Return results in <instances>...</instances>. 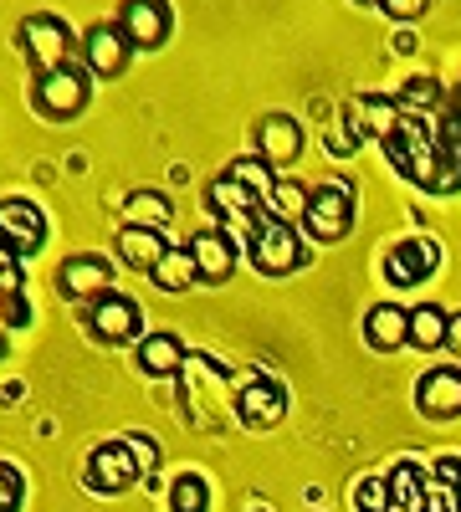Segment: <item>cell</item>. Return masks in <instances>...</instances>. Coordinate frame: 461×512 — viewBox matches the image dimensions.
Segmentation results:
<instances>
[{
	"instance_id": "obj_1",
	"label": "cell",
	"mask_w": 461,
	"mask_h": 512,
	"mask_svg": "<svg viewBox=\"0 0 461 512\" xmlns=\"http://www.w3.org/2000/svg\"><path fill=\"white\" fill-rule=\"evenodd\" d=\"M246 251H251V267L267 272V277H287L308 262V241L298 226L287 221H272V216H257L251 221V236H246Z\"/></svg>"
},
{
	"instance_id": "obj_2",
	"label": "cell",
	"mask_w": 461,
	"mask_h": 512,
	"mask_svg": "<svg viewBox=\"0 0 461 512\" xmlns=\"http://www.w3.org/2000/svg\"><path fill=\"white\" fill-rule=\"evenodd\" d=\"M354 226V185L344 175H328L323 185H313L308 195V210H303V236L318 241V246H333L344 241Z\"/></svg>"
},
{
	"instance_id": "obj_3",
	"label": "cell",
	"mask_w": 461,
	"mask_h": 512,
	"mask_svg": "<svg viewBox=\"0 0 461 512\" xmlns=\"http://www.w3.org/2000/svg\"><path fill=\"white\" fill-rule=\"evenodd\" d=\"M88 103H93V77L82 72V67H57V72H47V77H36L31 108H36L41 118L67 123V118H77Z\"/></svg>"
},
{
	"instance_id": "obj_4",
	"label": "cell",
	"mask_w": 461,
	"mask_h": 512,
	"mask_svg": "<svg viewBox=\"0 0 461 512\" xmlns=\"http://www.w3.org/2000/svg\"><path fill=\"white\" fill-rule=\"evenodd\" d=\"M88 487L93 492H103V497H113V492H129L139 477H144V466H139V456H134V446L129 441H103V446H93L88 451Z\"/></svg>"
},
{
	"instance_id": "obj_5",
	"label": "cell",
	"mask_w": 461,
	"mask_h": 512,
	"mask_svg": "<svg viewBox=\"0 0 461 512\" xmlns=\"http://www.w3.org/2000/svg\"><path fill=\"white\" fill-rule=\"evenodd\" d=\"M441 272V241L436 236H405L385 251V282L390 287H421Z\"/></svg>"
},
{
	"instance_id": "obj_6",
	"label": "cell",
	"mask_w": 461,
	"mask_h": 512,
	"mask_svg": "<svg viewBox=\"0 0 461 512\" xmlns=\"http://www.w3.org/2000/svg\"><path fill=\"white\" fill-rule=\"evenodd\" d=\"M113 26L129 36L134 52H154V47H164V41H170L175 16H170V0H123Z\"/></svg>"
},
{
	"instance_id": "obj_7",
	"label": "cell",
	"mask_w": 461,
	"mask_h": 512,
	"mask_svg": "<svg viewBox=\"0 0 461 512\" xmlns=\"http://www.w3.org/2000/svg\"><path fill=\"white\" fill-rule=\"evenodd\" d=\"M88 333L98 338V344H139L144 333V313L134 297L123 292H103L98 303H88Z\"/></svg>"
},
{
	"instance_id": "obj_8",
	"label": "cell",
	"mask_w": 461,
	"mask_h": 512,
	"mask_svg": "<svg viewBox=\"0 0 461 512\" xmlns=\"http://www.w3.org/2000/svg\"><path fill=\"white\" fill-rule=\"evenodd\" d=\"M21 52L31 57L36 77H47V72L67 67V57H72V31H67L57 16H26V21H21Z\"/></svg>"
},
{
	"instance_id": "obj_9",
	"label": "cell",
	"mask_w": 461,
	"mask_h": 512,
	"mask_svg": "<svg viewBox=\"0 0 461 512\" xmlns=\"http://www.w3.org/2000/svg\"><path fill=\"white\" fill-rule=\"evenodd\" d=\"M57 292L67 303H98L103 292H113V262L98 251H77L57 267Z\"/></svg>"
},
{
	"instance_id": "obj_10",
	"label": "cell",
	"mask_w": 461,
	"mask_h": 512,
	"mask_svg": "<svg viewBox=\"0 0 461 512\" xmlns=\"http://www.w3.org/2000/svg\"><path fill=\"white\" fill-rule=\"evenodd\" d=\"M282 415H287V390L277 379H267V374L241 379V390H236V420L241 425H251V431H272Z\"/></svg>"
},
{
	"instance_id": "obj_11",
	"label": "cell",
	"mask_w": 461,
	"mask_h": 512,
	"mask_svg": "<svg viewBox=\"0 0 461 512\" xmlns=\"http://www.w3.org/2000/svg\"><path fill=\"white\" fill-rule=\"evenodd\" d=\"M415 410L426 420H456L461 415V369L456 364H436L415 384Z\"/></svg>"
},
{
	"instance_id": "obj_12",
	"label": "cell",
	"mask_w": 461,
	"mask_h": 512,
	"mask_svg": "<svg viewBox=\"0 0 461 512\" xmlns=\"http://www.w3.org/2000/svg\"><path fill=\"white\" fill-rule=\"evenodd\" d=\"M190 256H195V272H200V282H211V287H221V282H231L236 277V241L226 236V231H216V226H200L190 241Z\"/></svg>"
},
{
	"instance_id": "obj_13",
	"label": "cell",
	"mask_w": 461,
	"mask_h": 512,
	"mask_svg": "<svg viewBox=\"0 0 461 512\" xmlns=\"http://www.w3.org/2000/svg\"><path fill=\"white\" fill-rule=\"evenodd\" d=\"M82 62H88L93 77H123L129 62H134V47L118 26H93L88 36H82Z\"/></svg>"
},
{
	"instance_id": "obj_14",
	"label": "cell",
	"mask_w": 461,
	"mask_h": 512,
	"mask_svg": "<svg viewBox=\"0 0 461 512\" xmlns=\"http://www.w3.org/2000/svg\"><path fill=\"white\" fill-rule=\"evenodd\" d=\"M0 241H6L16 256L36 251L41 241H47V216H41V205L31 200H0Z\"/></svg>"
},
{
	"instance_id": "obj_15",
	"label": "cell",
	"mask_w": 461,
	"mask_h": 512,
	"mask_svg": "<svg viewBox=\"0 0 461 512\" xmlns=\"http://www.w3.org/2000/svg\"><path fill=\"white\" fill-rule=\"evenodd\" d=\"M257 154L272 164V169H287L292 159L303 154V123L292 113H267L257 123Z\"/></svg>"
},
{
	"instance_id": "obj_16",
	"label": "cell",
	"mask_w": 461,
	"mask_h": 512,
	"mask_svg": "<svg viewBox=\"0 0 461 512\" xmlns=\"http://www.w3.org/2000/svg\"><path fill=\"white\" fill-rule=\"evenodd\" d=\"M344 118L359 128V139H390L395 128H400V103L390 98V93H359V98H349V108H344Z\"/></svg>"
},
{
	"instance_id": "obj_17",
	"label": "cell",
	"mask_w": 461,
	"mask_h": 512,
	"mask_svg": "<svg viewBox=\"0 0 461 512\" xmlns=\"http://www.w3.org/2000/svg\"><path fill=\"white\" fill-rule=\"evenodd\" d=\"M185 359H190L185 354V338L170 333V328L139 338V374H149V379H175L185 369Z\"/></svg>"
},
{
	"instance_id": "obj_18",
	"label": "cell",
	"mask_w": 461,
	"mask_h": 512,
	"mask_svg": "<svg viewBox=\"0 0 461 512\" xmlns=\"http://www.w3.org/2000/svg\"><path fill=\"white\" fill-rule=\"evenodd\" d=\"M364 344L380 349V354H395L410 344V313L400 303H374L364 313Z\"/></svg>"
},
{
	"instance_id": "obj_19",
	"label": "cell",
	"mask_w": 461,
	"mask_h": 512,
	"mask_svg": "<svg viewBox=\"0 0 461 512\" xmlns=\"http://www.w3.org/2000/svg\"><path fill=\"white\" fill-rule=\"evenodd\" d=\"M175 221V200L164 190H134L129 200H123V226H139V231H159Z\"/></svg>"
},
{
	"instance_id": "obj_20",
	"label": "cell",
	"mask_w": 461,
	"mask_h": 512,
	"mask_svg": "<svg viewBox=\"0 0 461 512\" xmlns=\"http://www.w3.org/2000/svg\"><path fill=\"white\" fill-rule=\"evenodd\" d=\"M113 251H118V262H123V267H134V272H154V267H159V256L170 251V246H164V236H159V231L123 226V231H118V241H113Z\"/></svg>"
},
{
	"instance_id": "obj_21",
	"label": "cell",
	"mask_w": 461,
	"mask_h": 512,
	"mask_svg": "<svg viewBox=\"0 0 461 512\" xmlns=\"http://www.w3.org/2000/svg\"><path fill=\"white\" fill-rule=\"evenodd\" d=\"M205 200H211V205L221 210V216H241V221H246V231H251V221L262 216V200L251 195V190H241L231 175H216L211 185H205Z\"/></svg>"
},
{
	"instance_id": "obj_22",
	"label": "cell",
	"mask_w": 461,
	"mask_h": 512,
	"mask_svg": "<svg viewBox=\"0 0 461 512\" xmlns=\"http://www.w3.org/2000/svg\"><path fill=\"white\" fill-rule=\"evenodd\" d=\"M308 185H298L292 175H277V185H272V195L262 200V216H272V221H287V226H303V210H308Z\"/></svg>"
},
{
	"instance_id": "obj_23",
	"label": "cell",
	"mask_w": 461,
	"mask_h": 512,
	"mask_svg": "<svg viewBox=\"0 0 461 512\" xmlns=\"http://www.w3.org/2000/svg\"><path fill=\"white\" fill-rule=\"evenodd\" d=\"M149 277H154V287H159V292H190V287L200 282L190 246H170V251L159 256V267H154Z\"/></svg>"
},
{
	"instance_id": "obj_24",
	"label": "cell",
	"mask_w": 461,
	"mask_h": 512,
	"mask_svg": "<svg viewBox=\"0 0 461 512\" xmlns=\"http://www.w3.org/2000/svg\"><path fill=\"white\" fill-rule=\"evenodd\" d=\"M446 328H451V313L441 303L410 308V349H446Z\"/></svg>"
},
{
	"instance_id": "obj_25",
	"label": "cell",
	"mask_w": 461,
	"mask_h": 512,
	"mask_svg": "<svg viewBox=\"0 0 461 512\" xmlns=\"http://www.w3.org/2000/svg\"><path fill=\"white\" fill-rule=\"evenodd\" d=\"M385 482H390L395 507H421V502H426V487H431L426 472H421V466H415L410 456H400V461L390 466V477H385Z\"/></svg>"
},
{
	"instance_id": "obj_26",
	"label": "cell",
	"mask_w": 461,
	"mask_h": 512,
	"mask_svg": "<svg viewBox=\"0 0 461 512\" xmlns=\"http://www.w3.org/2000/svg\"><path fill=\"white\" fill-rule=\"evenodd\" d=\"M395 103H400V113H436L441 103H446V93H441V82L436 77H410V82H400V93H395Z\"/></svg>"
},
{
	"instance_id": "obj_27",
	"label": "cell",
	"mask_w": 461,
	"mask_h": 512,
	"mask_svg": "<svg viewBox=\"0 0 461 512\" xmlns=\"http://www.w3.org/2000/svg\"><path fill=\"white\" fill-rule=\"evenodd\" d=\"M226 175L241 185V190H251V195H257V200H267L272 195V185H277V169L262 159V154H251V159H236L231 169H226Z\"/></svg>"
},
{
	"instance_id": "obj_28",
	"label": "cell",
	"mask_w": 461,
	"mask_h": 512,
	"mask_svg": "<svg viewBox=\"0 0 461 512\" xmlns=\"http://www.w3.org/2000/svg\"><path fill=\"white\" fill-rule=\"evenodd\" d=\"M170 512H211V487L195 472H180L170 482Z\"/></svg>"
},
{
	"instance_id": "obj_29",
	"label": "cell",
	"mask_w": 461,
	"mask_h": 512,
	"mask_svg": "<svg viewBox=\"0 0 461 512\" xmlns=\"http://www.w3.org/2000/svg\"><path fill=\"white\" fill-rule=\"evenodd\" d=\"M349 502H354V512H390V507H395V497H390V482H385V477H359Z\"/></svg>"
},
{
	"instance_id": "obj_30",
	"label": "cell",
	"mask_w": 461,
	"mask_h": 512,
	"mask_svg": "<svg viewBox=\"0 0 461 512\" xmlns=\"http://www.w3.org/2000/svg\"><path fill=\"white\" fill-rule=\"evenodd\" d=\"M359 144H364V139H359V128H354V123H349L344 113L333 118V128H323V149H328L333 159H349V154H354Z\"/></svg>"
},
{
	"instance_id": "obj_31",
	"label": "cell",
	"mask_w": 461,
	"mask_h": 512,
	"mask_svg": "<svg viewBox=\"0 0 461 512\" xmlns=\"http://www.w3.org/2000/svg\"><path fill=\"white\" fill-rule=\"evenodd\" d=\"M21 472L11 461H0V512H21Z\"/></svg>"
},
{
	"instance_id": "obj_32",
	"label": "cell",
	"mask_w": 461,
	"mask_h": 512,
	"mask_svg": "<svg viewBox=\"0 0 461 512\" xmlns=\"http://www.w3.org/2000/svg\"><path fill=\"white\" fill-rule=\"evenodd\" d=\"M431 482L446 487V492H461V451L456 456H436L431 461Z\"/></svg>"
},
{
	"instance_id": "obj_33",
	"label": "cell",
	"mask_w": 461,
	"mask_h": 512,
	"mask_svg": "<svg viewBox=\"0 0 461 512\" xmlns=\"http://www.w3.org/2000/svg\"><path fill=\"white\" fill-rule=\"evenodd\" d=\"M380 11L385 16H395L400 26H415L426 11H431V0H380Z\"/></svg>"
},
{
	"instance_id": "obj_34",
	"label": "cell",
	"mask_w": 461,
	"mask_h": 512,
	"mask_svg": "<svg viewBox=\"0 0 461 512\" xmlns=\"http://www.w3.org/2000/svg\"><path fill=\"white\" fill-rule=\"evenodd\" d=\"M426 512H461V492H446V487H426Z\"/></svg>"
},
{
	"instance_id": "obj_35",
	"label": "cell",
	"mask_w": 461,
	"mask_h": 512,
	"mask_svg": "<svg viewBox=\"0 0 461 512\" xmlns=\"http://www.w3.org/2000/svg\"><path fill=\"white\" fill-rule=\"evenodd\" d=\"M0 313H6L11 328H21V323L31 318V308H26V297H21V292H0Z\"/></svg>"
},
{
	"instance_id": "obj_36",
	"label": "cell",
	"mask_w": 461,
	"mask_h": 512,
	"mask_svg": "<svg viewBox=\"0 0 461 512\" xmlns=\"http://www.w3.org/2000/svg\"><path fill=\"white\" fill-rule=\"evenodd\" d=\"M123 441L134 446V456H139V466H144V472H154V461H159V446H154L149 436H123Z\"/></svg>"
},
{
	"instance_id": "obj_37",
	"label": "cell",
	"mask_w": 461,
	"mask_h": 512,
	"mask_svg": "<svg viewBox=\"0 0 461 512\" xmlns=\"http://www.w3.org/2000/svg\"><path fill=\"white\" fill-rule=\"evenodd\" d=\"M390 47H395L400 57H410V52H421V36H415V26H405V31H400V36L390 41Z\"/></svg>"
},
{
	"instance_id": "obj_38",
	"label": "cell",
	"mask_w": 461,
	"mask_h": 512,
	"mask_svg": "<svg viewBox=\"0 0 461 512\" xmlns=\"http://www.w3.org/2000/svg\"><path fill=\"white\" fill-rule=\"evenodd\" d=\"M446 349L461 354V313H451V328H446Z\"/></svg>"
},
{
	"instance_id": "obj_39",
	"label": "cell",
	"mask_w": 461,
	"mask_h": 512,
	"mask_svg": "<svg viewBox=\"0 0 461 512\" xmlns=\"http://www.w3.org/2000/svg\"><path fill=\"white\" fill-rule=\"evenodd\" d=\"M16 262H21V256H16V251H11V246H6V241H0V272H11V267H16Z\"/></svg>"
},
{
	"instance_id": "obj_40",
	"label": "cell",
	"mask_w": 461,
	"mask_h": 512,
	"mask_svg": "<svg viewBox=\"0 0 461 512\" xmlns=\"http://www.w3.org/2000/svg\"><path fill=\"white\" fill-rule=\"evenodd\" d=\"M390 512H426V502L421 507H390Z\"/></svg>"
},
{
	"instance_id": "obj_41",
	"label": "cell",
	"mask_w": 461,
	"mask_h": 512,
	"mask_svg": "<svg viewBox=\"0 0 461 512\" xmlns=\"http://www.w3.org/2000/svg\"><path fill=\"white\" fill-rule=\"evenodd\" d=\"M451 108H456V113H461V88H456V93H451Z\"/></svg>"
},
{
	"instance_id": "obj_42",
	"label": "cell",
	"mask_w": 461,
	"mask_h": 512,
	"mask_svg": "<svg viewBox=\"0 0 461 512\" xmlns=\"http://www.w3.org/2000/svg\"><path fill=\"white\" fill-rule=\"evenodd\" d=\"M359 6H380V0H359Z\"/></svg>"
}]
</instances>
